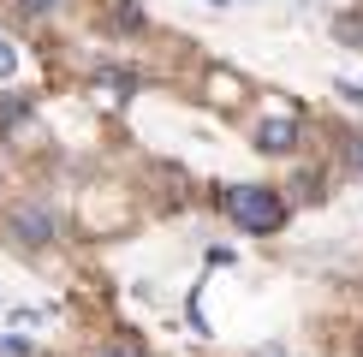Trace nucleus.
<instances>
[{
    "mask_svg": "<svg viewBox=\"0 0 363 357\" xmlns=\"http://www.w3.org/2000/svg\"><path fill=\"white\" fill-rule=\"evenodd\" d=\"M220 203H226V215H233L245 232H280V220H286V203L274 197V191H262V185H233Z\"/></svg>",
    "mask_w": 363,
    "mask_h": 357,
    "instance_id": "1",
    "label": "nucleus"
},
{
    "mask_svg": "<svg viewBox=\"0 0 363 357\" xmlns=\"http://www.w3.org/2000/svg\"><path fill=\"white\" fill-rule=\"evenodd\" d=\"M48 238H54V215H48V208H42V203H18V208H12V244H48Z\"/></svg>",
    "mask_w": 363,
    "mask_h": 357,
    "instance_id": "2",
    "label": "nucleus"
},
{
    "mask_svg": "<svg viewBox=\"0 0 363 357\" xmlns=\"http://www.w3.org/2000/svg\"><path fill=\"white\" fill-rule=\"evenodd\" d=\"M292 143H298V119H262L256 125V149H268V155H286Z\"/></svg>",
    "mask_w": 363,
    "mask_h": 357,
    "instance_id": "3",
    "label": "nucleus"
},
{
    "mask_svg": "<svg viewBox=\"0 0 363 357\" xmlns=\"http://www.w3.org/2000/svg\"><path fill=\"white\" fill-rule=\"evenodd\" d=\"M54 6H60V0H18L24 18H42V12H54Z\"/></svg>",
    "mask_w": 363,
    "mask_h": 357,
    "instance_id": "4",
    "label": "nucleus"
},
{
    "mask_svg": "<svg viewBox=\"0 0 363 357\" xmlns=\"http://www.w3.org/2000/svg\"><path fill=\"white\" fill-rule=\"evenodd\" d=\"M12 72H18V54H12L6 36H0V78H12Z\"/></svg>",
    "mask_w": 363,
    "mask_h": 357,
    "instance_id": "5",
    "label": "nucleus"
},
{
    "mask_svg": "<svg viewBox=\"0 0 363 357\" xmlns=\"http://www.w3.org/2000/svg\"><path fill=\"white\" fill-rule=\"evenodd\" d=\"M0 351H6V357H24V351H30V339H18V334H6V339H0Z\"/></svg>",
    "mask_w": 363,
    "mask_h": 357,
    "instance_id": "6",
    "label": "nucleus"
},
{
    "mask_svg": "<svg viewBox=\"0 0 363 357\" xmlns=\"http://www.w3.org/2000/svg\"><path fill=\"white\" fill-rule=\"evenodd\" d=\"M352 167H363V137H352Z\"/></svg>",
    "mask_w": 363,
    "mask_h": 357,
    "instance_id": "7",
    "label": "nucleus"
},
{
    "mask_svg": "<svg viewBox=\"0 0 363 357\" xmlns=\"http://www.w3.org/2000/svg\"><path fill=\"white\" fill-rule=\"evenodd\" d=\"M101 357H143V351H101Z\"/></svg>",
    "mask_w": 363,
    "mask_h": 357,
    "instance_id": "8",
    "label": "nucleus"
},
{
    "mask_svg": "<svg viewBox=\"0 0 363 357\" xmlns=\"http://www.w3.org/2000/svg\"><path fill=\"white\" fill-rule=\"evenodd\" d=\"M208 6H226V0H208Z\"/></svg>",
    "mask_w": 363,
    "mask_h": 357,
    "instance_id": "9",
    "label": "nucleus"
}]
</instances>
